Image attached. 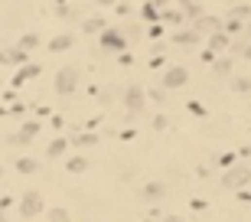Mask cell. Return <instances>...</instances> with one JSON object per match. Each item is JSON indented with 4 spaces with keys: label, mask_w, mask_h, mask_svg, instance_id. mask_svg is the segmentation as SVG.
I'll use <instances>...</instances> for the list:
<instances>
[{
    "label": "cell",
    "mask_w": 251,
    "mask_h": 222,
    "mask_svg": "<svg viewBox=\"0 0 251 222\" xmlns=\"http://www.w3.org/2000/svg\"><path fill=\"white\" fill-rule=\"evenodd\" d=\"M20 212L26 216V219H33V216H39V212H43V196H39L36 189H30V193H23V200H20Z\"/></svg>",
    "instance_id": "cell-1"
},
{
    "label": "cell",
    "mask_w": 251,
    "mask_h": 222,
    "mask_svg": "<svg viewBox=\"0 0 251 222\" xmlns=\"http://www.w3.org/2000/svg\"><path fill=\"white\" fill-rule=\"evenodd\" d=\"M75 85H78V72H75V69H62V72H59V78H55V89H59V95H69Z\"/></svg>",
    "instance_id": "cell-2"
},
{
    "label": "cell",
    "mask_w": 251,
    "mask_h": 222,
    "mask_svg": "<svg viewBox=\"0 0 251 222\" xmlns=\"http://www.w3.org/2000/svg\"><path fill=\"white\" fill-rule=\"evenodd\" d=\"M248 183V170L245 166H235V170H229L225 177H222V186L225 189H238V186H245Z\"/></svg>",
    "instance_id": "cell-3"
},
{
    "label": "cell",
    "mask_w": 251,
    "mask_h": 222,
    "mask_svg": "<svg viewBox=\"0 0 251 222\" xmlns=\"http://www.w3.org/2000/svg\"><path fill=\"white\" fill-rule=\"evenodd\" d=\"M124 101H127V108H131V111H141L143 108V89L131 85V89H127V95H124Z\"/></svg>",
    "instance_id": "cell-4"
},
{
    "label": "cell",
    "mask_w": 251,
    "mask_h": 222,
    "mask_svg": "<svg viewBox=\"0 0 251 222\" xmlns=\"http://www.w3.org/2000/svg\"><path fill=\"white\" fill-rule=\"evenodd\" d=\"M163 85H166V89H179V85H186V72H183V69H170V72L163 75Z\"/></svg>",
    "instance_id": "cell-5"
},
{
    "label": "cell",
    "mask_w": 251,
    "mask_h": 222,
    "mask_svg": "<svg viewBox=\"0 0 251 222\" xmlns=\"http://www.w3.org/2000/svg\"><path fill=\"white\" fill-rule=\"evenodd\" d=\"M101 43H105V49H114V53H118L121 46H124V36L114 33V30H108V33H101Z\"/></svg>",
    "instance_id": "cell-6"
},
{
    "label": "cell",
    "mask_w": 251,
    "mask_h": 222,
    "mask_svg": "<svg viewBox=\"0 0 251 222\" xmlns=\"http://www.w3.org/2000/svg\"><path fill=\"white\" fill-rule=\"evenodd\" d=\"M143 200L147 203L163 200V183H147V186H143Z\"/></svg>",
    "instance_id": "cell-7"
},
{
    "label": "cell",
    "mask_w": 251,
    "mask_h": 222,
    "mask_svg": "<svg viewBox=\"0 0 251 222\" xmlns=\"http://www.w3.org/2000/svg\"><path fill=\"white\" fill-rule=\"evenodd\" d=\"M17 170H20V173H36V160H30V157H20V160H17Z\"/></svg>",
    "instance_id": "cell-8"
},
{
    "label": "cell",
    "mask_w": 251,
    "mask_h": 222,
    "mask_svg": "<svg viewBox=\"0 0 251 222\" xmlns=\"http://www.w3.org/2000/svg\"><path fill=\"white\" fill-rule=\"evenodd\" d=\"M85 166H88V160H85V157H75V160H69V170H72V173H82Z\"/></svg>",
    "instance_id": "cell-9"
},
{
    "label": "cell",
    "mask_w": 251,
    "mask_h": 222,
    "mask_svg": "<svg viewBox=\"0 0 251 222\" xmlns=\"http://www.w3.org/2000/svg\"><path fill=\"white\" fill-rule=\"evenodd\" d=\"M36 43H39V36H36V33H30V36H23V39H20V49L26 53V49H33Z\"/></svg>",
    "instance_id": "cell-10"
},
{
    "label": "cell",
    "mask_w": 251,
    "mask_h": 222,
    "mask_svg": "<svg viewBox=\"0 0 251 222\" xmlns=\"http://www.w3.org/2000/svg\"><path fill=\"white\" fill-rule=\"evenodd\" d=\"M66 154V141H53L49 144V157H62Z\"/></svg>",
    "instance_id": "cell-11"
},
{
    "label": "cell",
    "mask_w": 251,
    "mask_h": 222,
    "mask_svg": "<svg viewBox=\"0 0 251 222\" xmlns=\"http://www.w3.org/2000/svg\"><path fill=\"white\" fill-rule=\"evenodd\" d=\"M101 26H105V20H101V17H91V20L85 23V30H88V33H95V30H101Z\"/></svg>",
    "instance_id": "cell-12"
},
{
    "label": "cell",
    "mask_w": 251,
    "mask_h": 222,
    "mask_svg": "<svg viewBox=\"0 0 251 222\" xmlns=\"http://www.w3.org/2000/svg\"><path fill=\"white\" fill-rule=\"evenodd\" d=\"M69 43H72V36H55V39H53V49H69Z\"/></svg>",
    "instance_id": "cell-13"
},
{
    "label": "cell",
    "mask_w": 251,
    "mask_h": 222,
    "mask_svg": "<svg viewBox=\"0 0 251 222\" xmlns=\"http://www.w3.org/2000/svg\"><path fill=\"white\" fill-rule=\"evenodd\" d=\"M53 222H69V212L66 209H53V216H49Z\"/></svg>",
    "instance_id": "cell-14"
},
{
    "label": "cell",
    "mask_w": 251,
    "mask_h": 222,
    "mask_svg": "<svg viewBox=\"0 0 251 222\" xmlns=\"http://www.w3.org/2000/svg\"><path fill=\"white\" fill-rule=\"evenodd\" d=\"M163 222H183V219H179V216H166Z\"/></svg>",
    "instance_id": "cell-15"
},
{
    "label": "cell",
    "mask_w": 251,
    "mask_h": 222,
    "mask_svg": "<svg viewBox=\"0 0 251 222\" xmlns=\"http://www.w3.org/2000/svg\"><path fill=\"white\" fill-rule=\"evenodd\" d=\"M98 3H114V0H98Z\"/></svg>",
    "instance_id": "cell-16"
},
{
    "label": "cell",
    "mask_w": 251,
    "mask_h": 222,
    "mask_svg": "<svg viewBox=\"0 0 251 222\" xmlns=\"http://www.w3.org/2000/svg\"><path fill=\"white\" fill-rule=\"evenodd\" d=\"M0 180H3V166H0Z\"/></svg>",
    "instance_id": "cell-17"
},
{
    "label": "cell",
    "mask_w": 251,
    "mask_h": 222,
    "mask_svg": "<svg viewBox=\"0 0 251 222\" xmlns=\"http://www.w3.org/2000/svg\"><path fill=\"white\" fill-rule=\"evenodd\" d=\"M0 222H3V209H0Z\"/></svg>",
    "instance_id": "cell-18"
}]
</instances>
